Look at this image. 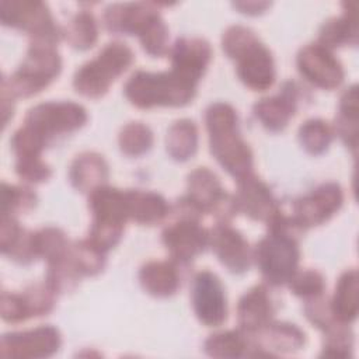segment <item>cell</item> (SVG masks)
Here are the masks:
<instances>
[{
	"instance_id": "cell-41",
	"label": "cell",
	"mask_w": 359,
	"mask_h": 359,
	"mask_svg": "<svg viewBox=\"0 0 359 359\" xmlns=\"http://www.w3.org/2000/svg\"><path fill=\"white\" fill-rule=\"evenodd\" d=\"M287 283L293 294L306 300L321 296L325 289L324 276L314 269L296 271Z\"/></svg>"
},
{
	"instance_id": "cell-17",
	"label": "cell",
	"mask_w": 359,
	"mask_h": 359,
	"mask_svg": "<svg viewBox=\"0 0 359 359\" xmlns=\"http://www.w3.org/2000/svg\"><path fill=\"white\" fill-rule=\"evenodd\" d=\"M209 244L220 264L230 272L243 273L248 271L252 252L238 230L227 223H219L209 233Z\"/></svg>"
},
{
	"instance_id": "cell-3",
	"label": "cell",
	"mask_w": 359,
	"mask_h": 359,
	"mask_svg": "<svg viewBox=\"0 0 359 359\" xmlns=\"http://www.w3.org/2000/svg\"><path fill=\"white\" fill-rule=\"evenodd\" d=\"M128 101L142 109L153 107H184L192 101L196 84L175 72H135L123 87Z\"/></svg>"
},
{
	"instance_id": "cell-44",
	"label": "cell",
	"mask_w": 359,
	"mask_h": 359,
	"mask_svg": "<svg viewBox=\"0 0 359 359\" xmlns=\"http://www.w3.org/2000/svg\"><path fill=\"white\" fill-rule=\"evenodd\" d=\"M304 314L313 325H316L323 331H327L328 328L339 323L338 320H335L332 314L330 300L324 299L323 294L306 300Z\"/></svg>"
},
{
	"instance_id": "cell-7",
	"label": "cell",
	"mask_w": 359,
	"mask_h": 359,
	"mask_svg": "<svg viewBox=\"0 0 359 359\" xmlns=\"http://www.w3.org/2000/svg\"><path fill=\"white\" fill-rule=\"evenodd\" d=\"M0 20L6 27L27 32L38 43L55 46L63 35L48 6L36 0H3Z\"/></svg>"
},
{
	"instance_id": "cell-35",
	"label": "cell",
	"mask_w": 359,
	"mask_h": 359,
	"mask_svg": "<svg viewBox=\"0 0 359 359\" xmlns=\"http://www.w3.org/2000/svg\"><path fill=\"white\" fill-rule=\"evenodd\" d=\"M334 137V130L328 122L313 118L307 119L299 128V140L303 149L314 156L323 154L331 144Z\"/></svg>"
},
{
	"instance_id": "cell-18",
	"label": "cell",
	"mask_w": 359,
	"mask_h": 359,
	"mask_svg": "<svg viewBox=\"0 0 359 359\" xmlns=\"http://www.w3.org/2000/svg\"><path fill=\"white\" fill-rule=\"evenodd\" d=\"M212 59V46L203 38H178L171 49V65L182 79L198 84Z\"/></svg>"
},
{
	"instance_id": "cell-1",
	"label": "cell",
	"mask_w": 359,
	"mask_h": 359,
	"mask_svg": "<svg viewBox=\"0 0 359 359\" xmlns=\"http://www.w3.org/2000/svg\"><path fill=\"white\" fill-rule=\"evenodd\" d=\"M266 224L268 234L257 244L254 258L264 279L273 286H280L287 283L297 271L300 250L296 236L303 229L282 212Z\"/></svg>"
},
{
	"instance_id": "cell-6",
	"label": "cell",
	"mask_w": 359,
	"mask_h": 359,
	"mask_svg": "<svg viewBox=\"0 0 359 359\" xmlns=\"http://www.w3.org/2000/svg\"><path fill=\"white\" fill-rule=\"evenodd\" d=\"M132 62L133 52L126 43L121 41L109 42L93 60L77 69L73 77V87L84 97L100 98L126 72Z\"/></svg>"
},
{
	"instance_id": "cell-23",
	"label": "cell",
	"mask_w": 359,
	"mask_h": 359,
	"mask_svg": "<svg viewBox=\"0 0 359 359\" xmlns=\"http://www.w3.org/2000/svg\"><path fill=\"white\" fill-rule=\"evenodd\" d=\"M109 175L105 158L95 151L79 154L69 170V180L77 191L90 194L93 189L105 185Z\"/></svg>"
},
{
	"instance_id": "cell-5",
	"label": "cell",
	"mask_w": 359,
	"mask_h": 359,
	"mask_svg": "<svg viewBox=\"0 0 359 359\" xmlns=\"http://www.w3.org/2000/svg\"><path fill=\"white\" fill-rule=\"evenodd\" d=\"M60 70L62 59L55 46L31 42L18 69L8 79H3L1 91H6L13 98L31 97L48 87L59 76Z\"/></svg>"
},
{
	"instance_id": "cell-42",
	"label": "cell",
	"mask_w": 359,
	"mask_h": 359,
	"mask_svg": "<svg viewBox=\"0 0 359 359\" xmlns=\"http://www.w3.org/2000/svg\"><path fill=\"white\" fill-rule=\"evenodd\" d=\"M258 41L255 32L244 25L229 27L222 36L223 52L230 59H237L244 50H247L252 43Z\"/></svg>"
},
{
	"instance_id": "cell-38",
	"label": "cell",
	"mask_w": 359,
	"mask_h": 359,
	"mask_svg": "<svg viewBox=\"0 0 359 359\" xmlns=\"http://www.w3.org/2000/svg\"><path fill=\"white\" fill-rule=\"evenodd\" d=\"M349 324L338 323L328 328L325 332V339L323 345L321 356L331 358H348L351 356L353 346V334Z\"/></svg>"
},
{
	"instance_id": "cell-22",
	"label": "cell",
	"mask_w": 359,
	"mask_h": 359,
	"mask_svg": "<svg viewBox=\"0 0 359 359\" xmlns=\"http://www.w3.org/2000/svg\"><path fill=\"white\" fill-rule=\"evenodd\" d=\"M273 303L264 285L248 289L237 304V323L245 334H255L273 317Z\"/></svg>"
},
{
	"instance_id": "cell-39",
	"label": "cell",
	"mask_w": 359,
	"mask_h": 359,
	"mask_svg": "<svg viewBox=\"0 0 359 359\" xmlns=\"http://www.w3.org/2000/svg\"><path fill=\"white\" fill-rule=\"evenodd\" d=\"M28 317H41L46 316L48 313L52 311L55 306V296L56 293L45 283H35L28 286L22 293H21Z\"/></svg>"
},
{
	"instance_id": "cell-4",
	"label": "cell",
	"mask_w": 359,
	"mask_h": 359,
	"mask_svg": "<svg viewBox=\"0 0 359 359\" xmlns=\"http://www.w3.org/2000/svg\"><path fill=\"white\" fill-rule=\"evenodd\" d=\"M88 209L93 215L88 240L107 252L119 243L129 219L126 194L109 185H101L90 192Z\"/></svg>"
},
{
	"instance_id": "cell-27",
	"label": "cell",
	"mask_w": 359,
	"mask_h": 359,
	"mask_svg": "<svg viewBox=\"0 0 359 359\" xmlns=\"http://www.w3.org/2000/svg\"><path fill=\"white\" fill-rule=\"evenodd\" d=\"M341 17L327 20L318 32V43L327 49L358 43V15L356 4L345 3Z\"/></svg>"
},
{
	"instance_id": "cell-19",
	"label": "cell",
	"mask_w": 359,
	"mask_h": 359,
	"mask_svg": "<svg viewBox=\"0 0 359 359\" xmlns=\"http://www.w3.org/2000/svg\"><path fill=\"white\" fill-rule=\"evenodd\" d=\"M237 76L254 91H265L275 81V62L271 50L259 42L252 43L237 59Z\"/></svg>"
},
{
	"instance_id": "cell-34",
	"label": "cell",
	"mask_w": 359,
	"mask_h": 359,
	"mask_svg": "<svg viewBox=\"0 0 359 359\" xmlns=\"http://www.w3.org/2000/svg\"><path fill=\"white\" fill-rule=\"evenodd\" d=\"M105 251L98 248L88 238L70 244L69 255L81 276H94L105 266Z\"/></svg>"
},
{
	"instance_id": "cell-9",
	"label": "cell",
	"mask_w": 359,
	"mask_h": 359,
	"mask_svg": "<svg viewBox=\"0 0 359 359\" xmlns=\"http://www.w3.org/2000/svg\"><path fill=\"white\" fill-rule=\"evenodd\" d=\"M187 185V196L203 213H212L220 223H227L236 215L234 196L223 189L219 177L208 167H198L191 171Z\"/></svg>"
},
{
	"instance_id": "cell-36",
	"label": "cell",
	"mask_w": 359,
	"mask_h": 359,
	"mask_svg": "<svg viewBox=\"0 0 359 359\" xmlns=\"http://www.w3.org/2000/svg\"><path fill=\"white\" fill-rule=\"evenodd\" d=\"M153 132L142 122L126 123L118 136L121 151L130 157H137L147 153L153 146Z\"/></svg>"
},
{
	"instance_id": "cell-25",
	"label": "cell",
	"mask_w": 359,
	"mask_h": 359,
	"mask_svg": "<svg viewBox=\"0 0 359 359\" xmlns=\"http://www.w3.org/2000/svg\"><path fill=\"white\" fill-rule=\"evenodd\" d=\"M143 290L154 297H170L180 287V275L171 261H149L139 271Z\"/></svg>"
},
{
	"instance_id": "cell-13",
	"label": "cell",
	"mask_w": 359,
	"mask_h": 359,
	"mask_svg": "<svg viewBox=\"0 0 359 359\" xmlns=\"http://www.w3.org/2000/svg\"><path fill=\"white\" fill-rule=\"evenodd\" d=\"M192 306L206 327H219L227 318V302L220 279L210 271L196 273L192 283Z\"/></svg>"
},
{
	"instance_id": "cell-31",
	"label": "cell",
	"mask_w": 359,
	"mask_h": 359,
	"mask_svg": "<svg viewBox=\"0 0 359 359\" xmlns=\"http://www.w3.org/2000/svg\"><path fill=\"white\" fill-rule=\"evenodd\" d=\"M203 349L206 355L220 359L251 356L252 353V346L243 331H222L212 334L205 341Z\"/></svg>"
},
{
	"instance_id": "cell-26",
	"label": "cell",
	"mask_w": 359,
	"mask_h": 359,
	"mask_svg": "<svg viewBox=\"0 0 359 359\" xmlns=\"http://www.w3.org/2000/svg\"><path fill=\"white\" fill-rule=\"evenodd\" d=\"M125 194L129 219L139 224L154 226L160 223L170 212L167 201L157 192L128 189Z\"/></svg>"
},
{
	"instance_id": "cell-29",
	"label": "cell",
	"mask_w": 359,
	"mask_h": 359,
	"mask_svg": "<svg viewBox=\"0 0 359 359\" xmlns=\"http://www.w3.org/2000/svg\"><path fill=\"white\" fill-rule=\"evenodd\" d=\"M335 132L341 140L355 153L358 143V86L353 84L346 88L338 105V115L335 118Z\"/></svg>"
},
{
	"instance_id": "cell-16",
	"label": "cell",
	"mask_w": 359,
	"mask_h": 359,
	"mask_svg": "<svg viewBox=\"0 0 359 359\" xmlns=\"http://www.w3.org/2000/svg\"><path fill=\"white\" fill-rule=\"evenodd\" d=\"M160 17L156 3H115L104 10V25L109 32L140 36Z\"/></svg>"
},
{
	"instance_id": "cell-11",
	"label": "cell",
	"mask_w": 359,
	"mask_h": 359,
	"mask_svg": "<svg viewBox=\"0 0 359 359\" xmlns=\"http://www.w3.org/2000/svg\"><path fill=\"white\" fill-rule=\"evenodd\" d=\"M62 337L57 328L42 325L34 330L8 332L1 337L3 358H48L59 351Z\"/></svg>"
},
{
	"instance_id": "cell-15",
	"label": "cell",
	"mask_w": 359,
	"mask_h": 359,
	"mask_svg": "<svg viewBox=\"0 0 359 359\" xmlns=\"http://www.w3.org/2000/svg\"><path fill=\"white\" fill-rule=\"evenodd\" d=\"M234 201L237 212H243L252 220L268 223L280 212L269 187L252 172L237 180Z\"/></svg>"
},
{
	"instance_id": "cell-12",
	"label": "cell",
	"mask_w": 359,
	"mask_h": 359,
	"mask_svg": "<svg viewBox=\"0 0 359 359\" xmlns=\"http://www.w3.org/2000/svg\"><path fill=\"white\" fill-rule=\"evenodd\" d=\"M296 65L300 74L316 87L334 90L344 81L342 65L318 42L303 46L297 53Z\"/></svg>"
},
{
	"instance_id": "cell-48",
	"label": "cell",
	"mask_w": 359,
	"mask_h": 359,
	"mask_svg": "<svg viewBox=\"0 0 359 359\" xmlns=\"http://www.w3.org/2000/svg\"><path fill=\"white\" fill-rule=\"evenodd\" d=\"M13 97L8 95L6 91H1V112H3V126L8 123V119L13 116L14 105H13Z\"/></svg>"
},
{
	"instance_id": "cell-33",
	"label": "cell",
	"mask_w": 359,
	"mask_h": 359,
	"mask_svg": "<svg viewBox=\"0 0 359 359\" xmlns=\"http://www.w3.org/2000/svg\"><path fill=\"white\" fill-rule=\"evenodd\" d=\"M70 243L63 230L57 227H43L34 231V250L36 258H43L46 262L56 261L67 254Z\"/></svg>"
},
{
	"instance_id": "cell-20",
	"label": "cell",
	"mask_w": 359,
	"mask_h": 359,
	"mask_svg": "<svg viewBox=\"0 0 359 359\" xmlns=\"http://www.w3.org/2000/svg\"><path fill=\"white\" fill-rule=\"evenodd\" d=\"M304 341V332L296 324L271 320L255 332V345H252L251 356L290 353L300 349Z\"/></svg>"
},
{
	"instance_id": "cell-37",
	"label": "cell",
	"mask_w": 359,
	"mask_h": 359,
	"mask_svg": "<svg viewBox=\"0 0 359 359\" xmlns=\"http://www.w3.org/2000/svg\"><path fill=\"white\" fill-rule=\"evenodd\" d=\"M35 194L24 187L1 184V216H14L35 206Z\"/></svg>"
},
{
	"instance_id": "cell-45",
	"label": "cell",
	"mask_w": 359,
	"mask_h": 359,
	"mask_svg": "<svg viewBox=\"0 0 359 359\" xmlns=\"http://www.w3.org/2000/svg\"><path fill=\"white\" fill-rule=\"evenodd\" d=\"M15 172L21 180H24L27 182H32V184L43 182L52 174L50 167L41 157L17 158Z\"/></svg>"
},
{
	"instance_id": "cell-40",
	"label": "cell",
	"mask_w": 359,
	"mask_h": 359,
	"mask_svg": "<svg viewBox=\"0 0 359 359\" xmlns=\"http://www.w3.org/2000/svg\"><path fill=\"white\" fill-rule=\"evenodd\" d=\"M10 144L17 158L41 157L42 150L48 144V140L34 129L24 125L14 132Z\"/></svg>"
},
{
	"instance_id": "cell-32",
	"label": "cell",
	"mask_w": 359,
	"mask_h": 359,
	"mask_svg": "<svg viewBox=\"0 0 359 359\" xmlns=\"http://www.w3.org/2000/svg\"><path fill=\"white\" fill-rule=\"evenodd\" d=\"M63 35L72 48L86 50L94 46L98 38V28L94 15L88 11H80L72 17Z\"/></svg>"
},
{
	"instance_id": "cell-10",
	"label": "cell",
	"mask_w": 359,
	"mask_h": 359,
	"mask_svg": "<svg viewBox=\"0 0 359 359\" xmlns=\"http://www.w3.org/2000/svg\"><path fill=\"white\" fill-rule=\"evenodd\" d=\"M342 202V188L337 182H325L293 202L292 217L302 229L320 226L341 209Z\"/></svg>"
},
{
	"instance_id": "cell-28",
	"label": "cell",
	"mask_w": 359,
	"mask_h": 359,
	"mask_svg": "<svg viewBox=\"0 0 359 359\" xmlns=\"http://www.w3.org/2000/svg\"><path fill=\"white\" fill-rule=\"evenodd\" d=\"M335 320L351 324L358 317V271L344 272L335 286V293L330 300Z\"/></svg>"
},
{
	"instance_id": "cell-47",
	"label": "cell",
	"mask_w": 359,
	"mask_h": 359,
	"mask_svg": "<svg viewBox=\"0 0 359 359\" xmlns=\"http://www.w3.org/2000/svg\"><path fill=\"white\" fill-rule=\"evenodd\" d=\"M271 3L268 1H236L233 3V7L237 8L243 14H250V15H257L264 13Z\"/></svg>"
},
{
	"instance_id": "cell-46",
	"label": "cell",
	"mask_w": 359,
	"mask_h": 359,
	"mask_svg": "<svg viewBox=\"0 0 359 359\" xmlns=\"http://www.w3.org/2000/svg\"><path fill=\"white\" fill-rule=\"evenodd\" d=\"M1 317L7 323H21L25 321L28 317L27 307L24 303V299L21 293H11V292H3L1 293Z\"/></svg>"
},
{
	"instance_id": "cell-14",
	"label": "cell",
	"mask_w": 359,
	"mask_h": 359,
	"mask_svg": "<svg viewBox=\"0 0 359 359\" xmlns=\"http://www.w3.org/2000/svg\"><path fill=\"white\" fill-rule=\"evenodd\" d=\"M161 240L175 262H189L209 244V231L199 224V220L178 217L168 224Z\"/></svg>"
},
{
	"instance_id": "cell-2",
	"label": "cell",
	"mask_w": 359,
	"mask_h": 359,
	"mask_svg": "<svg viewBox=\"0 0 359 359\" xmlns=\"http://www.w3.org/2000/svg\"><path fill=\"white\" fill-rule=\"evenodd\" d=\"M210 153L234 178L252 172V151L238 130L236 109L227 102H213L205 112Z\"/></svg>"
},
{
	"instance_id": "cell-24",
	"label": "cell",
	"mask_w": 359,
	"mask_h": 359,
	"mask_svg": "<svg viewBox=\"0 0 359 359\" xmlns=\"http://www.w3.org/2000/svg\"><path fill=\"white\" fill-rule=\"evenodd\" d=\"M1 252L18 264H29L36 259L34 250V231H27L14 216H1L0 229Z\"/></svg>"
},
{
	"instance_id": "cell-43",
	"label": "cell",
	"mask_w": 359,
	"mask_h": 359,
	"mask_svg": "<svg viewBox=\"0 0 359 359\" xmlns=\"http://www.w3.org/2000/svg\"><path fill=\"white\" fill-rule=\"evenodd\" d=\"M142 48L146 53L154 57L164 56L168 52V28L164 20L157 17L146 31L139 36Z\"/></svg>"
},
{
	"instance_id": "cell-8",
	"label": "cell",
	"mask_w": 359,
	"mask_h": 359,
	"mask_svg": "<svg viewBox=\"0 0 359 359\" xmlns=\"http://www.w3.org/2000/svg\"><path fill=\"white\" fill-rule=\"evenodd\" d=\"M87 122L86 109L72 101H48L28 109L24 125L48 142L62 133H70Z\"/></svg>"
},
{
	"instance_id": "cell-30",
	"label": "cell",
	"mask_w": 359,
	"mask_h": 359,
	"mask_svg": "<svg viewBox=\"0 0 359 359\" xmlns=\"http://www.w3.org/2000/svg\"><path fill=\"white\" fill-rule=\"evenodd\" d=\"M165 147L172 160H189L198 149V128L195 122L191 119L175 121L167 132Z\"/></svg>"
},
{
	"instance_id": "cell-21",
	"label": "cell",
	"mask_w": 359,
	"mask_h": 359,
	"mask_svg": "<svg viewBox=\"0 0 359 359\" xmlns=\"http://www.w3.org/2000/svg\"><path fill=\"white\" fill-rule=\"evenodd\" d=\"M293 81H286L282 90L272 97L255 102L254 115L271 132L283 130L297 109L299 91Z\"/></svg>"
}]
</instances>
